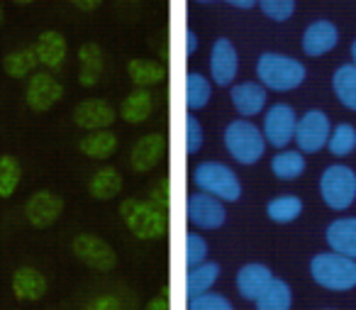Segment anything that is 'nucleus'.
<instances>
[{"label": "nucleus", "mask_w": 356, "mask_h": 310, "mask_svg": "<svg viewBox=\"0 0 356 310\" xmlns=\"http://www.w3.org/2000/svg\"><path fill=\"white\" fill-rule=\"evenodd\" d=\"M195 3H200V6H208V3H213V0H195Z\"/></svg>", "instance_id": "nucleus-48"}, {"label": "nucleus", "mask_w": 356, "mask_h": 310, "mask_svg": "<svg viewBox=\"0 0 356 310\" xmlns=\"http://www.w3.org/2000/svg\"><path fill=\"white\" fill-rule=\"evenodd\" d=\"M166 149V139L161 132H147L132 144L129 149V166L137 173H149L159 166Z\"/></svg>", "instance_id": "nucleus-17"}, {"label": "nucleus", "mask_w": 356, "mask_h": 310, "mask_svg": "<svg viewBox=\"0 0 356 310\" xmlns=\"http://www.w3.org/2000/svg\"><path fill=\"white\" fill-rule=\"evenodd\" d=\"M239 74L237 47L227 37H218L210 47V81L220 88H229Z\"/></svg>", "instance_id": "nucleus-12"}, {"label": "nucleus", "mask_w": 356, "mask_h": 310, "mask_svg": "<svg viewBox=\"0 0 356 310\" xmlns=\"http://www.w3.org/2000/svg\"><path fill=\"white\" fill-rule=\"evenodd\" d=\"M213 98V81L208 76L198 74V71H188L186 74V108L188 113H198Z\"/></svg>", "instance_id": "nucleus-29"}, {"label": "nucleus", "mask_w": 356, "mask_h": 310, "mask_svg": "<svg viewBox=\"0 0 356 310\" xmlns=\"http://www.w3.org/2000/svg\"><path fill=\"white\" fill-rule=\"evenodd\" d=\"M71 251L74 256L86 264L88 269L100 271V274H108L118 266V251L103 240V237L93 235V232H81L71 242Z\"/></svg>", "instance_id": "nucleus-7"}, {"label": "nucleus", "mask_w": 356, "mask_h": 310, "mask_svg": "<svg viewBox=\"0 0 356 310\" xmlns=\"http://www.w3.org/2000/svg\"><path fill=\"white\" fill-rule=\"evenodd\" d=\"M13 3H15V6H32L35 0H13Z\"/></svg>", "instance_id": "nucleus-47"}, {"label": "nucleus", "mask_w": 356, "mask_h": 310, "mask_svg": "<svg viewBox=\"0 0 356 310\" xmlns=\"http://www.w3.org/2000/svg\"><path fill=\"white\" fill-rule=\"evenodd\" d=\"M337 45H339V30L332 20L310 22L300 37L302 54L310 56V59H320V56L330 54Z\"/></svg>", "instance_id": "nucleus-15"}, {"label": "nucleus", "mask_w": 356, "mask_h": 310, "mask_svg": "<svg viewBox=\"0 0 356 310\" xmlns=\"http://www.w3.org/2000/svg\"><path fill=\"white\" fill-rule=\"evenodd\" d=\"M127 76L134 84V88H152L166 79V69L154 59H129Z\"/></svg>", "instance_id": "nucleus-28"}, {"label": "nucleus", "mask_w": 356, "mask_h": 310, "mask_svg": "<svg viewBox=\"0 0 356 310\" xmlns=\"http://www.w3.org/2000/svg\"><path fill=\"white\" fill-rule=\"evenodd\" d=\"M222 142L227 154L242 166H252L266 152V139H264L261 127L252 123L247 118H237L225 127Z\"/></svg>", "instance_id": "nucleus-4"}, {"label": "nucleus", "mask_w": 356, "mask_h": 310, "mask_svg": "<svg viewBox=\"0 0 356 310\" xmlns=\"http://www.w3.org/2000/svg\"><path fill=\"white\" fill-rule=\"evenodd\" d=\"M193 181L198 191L210 193L222 203H237L242 198V183H239L237 173L222 162H213V159L200 162L193 169Z\"/></svg>", "instance_id": "nucleus-5"}, {"label": "nucleus", "mask_w": 356, "mask_h": 310, "mask_svg": "<svg viewBox=\"0 0 356 310\" xmlns=\"http://www.w3.org/2000/svg\"><path fill=\"white\" fill-rule=\"evenodd\" d=\"M305 79H307L305 64L288 54L264 52L257 59V81L266 91L288 93V91L300 88V86L305 84Z\"/></svg>", "instance_id": "nucleus-1"}, {"label": "nucleus", "mask_w": 356, "mask_h": 310, "mask_svg": "<svg viewBox=\"0 0 356 310\" xmlns=\"http://www.w3.org/2000/svg\"><path fill=\"white\" fill-rule=\"evenodd\" d=\"M351 64L356 66V40L351 42Z\"/></svg>", "instance_id": "nucleus-46"}, {"label": "nucleus", "mask_w": 356, "mask_h": 310, "mask_svg": "<svg viewBox=\"0 0 356 310\" xmlns=\"http://www.w3.org/2000/svg\"><path fill=\"white\" fill-rule=\"evenodd\" d=\"M198 47H200V37H198V32L195 30H186V54L188 56H193L195 52H198Z\"/></svg>", "instance_id": "nucleus-44"}, {"label": "nucleus", "mask_w": 356, "mask_h": 310, "mask_svg": "<svg viewBox=\"0 0 356 310\" xmlns=\"http://www.w3.org/2000/svg\"><path fill=\"white\" fill-rule=\"evenodd\" d=\"M0 25H3V6H0Z\"/></svg>", "instance_id": "nucleus-50"}, {"label": "nucleus", "mask_w": 356, "mask_h": 310, "mask_svg": "<svg viewBox=\"0 0 356 310\" xmlns=\"http://www.w3.org/2000/svg\"><path fill=\"white\" fill-rule=\"evenodd\" d=\"M120 298L115 293H105V295H98L95 300H90L88 308L86 310H120Z\"/></svg>", "instance_id": "nucleus-41"}, {"label": "nucleus", "mask_w": 356, "mask_h": 310, "mask_svg": "<svg viewBox=\"0 0 356 310\" xmlns=\"http://www.w3.org/2000/svg\"><path fill=\"white\" fill-rule=\"evenodd\" d=\"M149 196H152L149 201H154L159 208L168 210V206H171V191H168V178H161V181H159V186H154Z\"/></svg>", "instance_id": "nucleus-40"}, {"label": "nucleus", "mask_w": 356, "mask_h": 310, "mask_svg": "<svg viewBox=\"0 0 356 310\" xmlns=\"http://www.w3.org/2000/svg\"><path fill=\"white\" fill-rule=\"evenodd\" d=\"M332 91H334L337 100L346 110H354L356 113V66L351 61L349 64H341L332 74Z\"/></svg>", "instance_id": "nucleus-30"}, {"label": "nucleus", "mask_w": 356, "mask_h": 310, "mask_svg": "<svg viewBox=\"0 0 356 310\" xmlns=\"http://www.w3.org/2000/svg\"><path fill=\"white\" fill-rule=\"evenodd\" d=\"M320 198L330 210H346L356 201V173L346 164H330L320 176Z\"/></svg>", "instance_id": "nucleus-6"}, {"label": "nucleus", "mask_w": 356, "mask_h": 310, "mask_svg": "<svg viewBox=\"0 0 356 310\" xmlns=\"http://www.w3.org/2000/svg\"><path fill=\"white\" fill-rule=\"evenodd\" d=\"M168 210L159 208L154 201H139V198L129 196L120 203V217L127 225V230L132 232L137 240L142 242H154L161 240L168 230Z\"/></svg>", "instance_id": "nucleus-2"}, {"label": "nucleus", "mask_w": 356, "mask_h": 310, "mask_svg": "<svg viewBox=\"0 0 356 310\" xmlns=\"http://www.w3.org/2000/svg\"><path fill=\"white\" fill-rule=\"evenodd\" d=\"M327 149L332 157H349L356 149V127L349 123H339L332 127V134L327 139Z\"/></svg>", "instance_id": "nucleus-35"}, {"label": "nucleus", "mask_w": 356, "mask_h": 310, "mask_svg": "<svg viewBox=\"0 0 356 310\" xmlns=\"http://www.w3.org/2000/svg\"><path fill=\"white\" fill-rule=\"evenodd\" d=\"M188 310H234V305L225 298L222 293H200V295H193L188 298Z\"/></svg>", "instance_id": "nucleus-38"}, {"label": "nucleus", "mask_w": 356, "mask_h": 310, "mask_svg": "<svg viewBox=\"0 0 356 310\" xmlns=\"http://www.w3.org/2000/svg\"><path fill=\"white\" fill-rule=\"evenodd\" d=\"M229 8H237V10H252L257 8V0H222Z\"/></svg>", "instance_id": "nucleus-45"}, {"label": "nucleus", "mask_w": 356, "mask_h": 310, "mask_svg": "<svg viewBox=\"0 0 356 310\" xmlns=\"http://www.w3.org/2000/svg\"><path fill=\"white\" fill-rule=\"evenodd\" d=\"M37 54L35 47H22V49H13L10 54H6L3 59V71H6L10 79H27V76L35 74L37 69Z\"/></svg>", "instance_id": "nucleus-33"}, {"label": "nucleus", "mask_w": 356, "mask_h": 310, "mask_svg": "<svg viewBox=\"0 0 356 310\" xmlns=\"http://www.w3.org/2000/svg\"><path fill=\"white\" fill-rule=\"evenodd\" d=\"M257 6L273 22H288L296 15V0H257Z\"/></svg>", "instance_id": "nucleus-36"}, {"label": "nucleus", "mask_w": 356, "mask_h": 310, "mask_svg": "<svg viewBox=\"0 0 356 310\" xmlns=\"http://www.w3.org/2000/svg\"><path fill=\"white\" fill-rule=\"evenodd\" d=\"M71 118H74L76 127L95 132V130H110V125L118 120V110L103 98H88L76 105Z\"/></svg>", "instance_id": "nucleus-14"}, {"label": "nucleus", "mask_w": 356, "mask_h": 310, "mask_svg": "<svg viewBox=\"0 0 356 310\" xmlns=\"http://www.w3.org/2000/svg\"><path fill=\"white\" fill-rule=\"evenodd\" d=\"M229 100H232V108L237 110L239 118L249 120L266 110L268 91L259 81H242V84L229 86Z\"/></svg>", "instance_id": "nucleus-16"}, {"label": "nucleus", "mask_w": 356, "mask_h": 310, "mask_svg": "<svg viewBox=\"0 0 356 310\" xmlns=\"http://www.w3.org/2000/svg\"><path fill=\"white\" fill-rule=\"evenodd\" d=\"M64 212V198L56 196L49 188L35 191L25 201V217L35 230H47L51 227Z\"/></svg>", "instance_id": "nucleus-13"}, {"label": "nucleus", "mask_w": 356, "mask_h": 310, "mask_svg": "<svg viewBox=\"0 0 356 310\" xmlns=\"http://www.w3.org/2000/svg\"><path fill=\"white\" fill-rule=\"evenodd\" d=\"M105 69V52L98 42H86L79 47V86L95 88Z\"/></svg>", "instance_id": "nucleus-20"}, {"label": "nucleus", "mask_w": 356, "mask_h": 310, "mask_svg": "<svg viewBox=\"0 0 356 310\" xmlns=\"http://www.w3.org/2000/svg\"><path fill=\"white\" fill-rule=\"evenodd\" d=\"M120 3H139V0H120Z\"/></svg>", "instance_id": "nucleus-49"}, {"label": "nucleus", "mask_w": 356, "mask_h": 310, "mask_svg": "<svg viewBox=\"0 0 356 310\" xmlns=\"http://www.w3.org/2000/svg\"><path fill=\"white\" fill-rule=\"evenodd\" d=\"M307 162L300 149H278L271 157V173L278 181H298L305 173Z\"/></svg>", "instance_id": "nucleus-25"}, {"label": "nucleus", "mask_w": 356, "mask_h": 310, "mask_svg": "<svg viewBox=\"0 0 356 310\" xmlns=\"http://www.w3.org/2000/svg\"><path fill=\"white\" fill-rule=\"evenodd\" d=\"M64 98V86L49 71H37L27 79L25 103L35 113H49L59 100Z\"/></svg>", "instance_id": "nucleus-11"}, {"label": "nucleus", "mask_w": 356, "mask_h": 310, "mask_svg": "<svg viewBox=\"0 0 356 310\" xmlns=\"http://www.w3.org/2000/svg\"><path fill=\"white\" fill-rule=\"evenodd\" d=\"M120 147V139L115 132L110 130H95V132H88L86 137H81L79 142V152L88 159H110Z\"/></svg>", "instance_id": "nucleus-26"}, {"label": "nucleus", "mask_w": 356, "mask_h": 310, "mask_svg": "<svg viewBox=\"0 0 356 310\" xmlns=\"http://www.w3.org/2000/svg\"><path fill=\"white\" fill-rule=\"evenodd\" d=\"M122 186H124V181H122L120 169L100 166L98 171H93V176L88 178L86 191H88V196L95 198V201H113V198L120 196Z\"/></svg>", "instance_id": "nucleus-23"}, {"label": "nucleus", "mask_w": 356, "mask_h": 310, "mask_svg": "<svg viewBox=\"0 0 356 310\" xmlns=\"http://www.w3.org/2000/svg\"><path fill=\"white\" fill-rule=\"evenodd\" d=\"M271 281H273V271L268 269L266 264H261V261H249V264H244L242 269L237 271L234 284H237V293L242 295L244 300L257 303V298L268 288Z\"/></svg>", "instance_id": "nucleus-19"}, {"label": "nucleus", "mask_w": 356, "mask_h": 310, "mask_svg": "<svg viewBox=\"0 0 356 310\" xmlns=\"http://www.w3.org/2000/svg\"><path fill=\"white\" fill-rule=\"evenodd\" d=\"M203 261H208V242L198 232H188L186 235V266L193 269Z\"/></svg>", "instance_id": "nucleus-37"}, {"label": "nucleus", "mask_w": 356, "mask_h": 310, "mask_svg": "<svg viewBox=\"0 0 356 310\" xmlns=\"http://www.w3.org/2000/svg\"><path fill=\"white\" fill-rule=\"evenodd\" d=\"M69 3L81 13H95L100 6H103V0H69Z\"/></svg>", "instance_id": "nucleus-43"}, {"label": "nucleus", "mask_w": 356, "mask_h": 310, "mask_svg": "<svg viewBox=\"0 0 356 310\" xmlns=\"http://www.w3.org/2000/svg\"><path fill=\"white\" fill-rule=\"evenodd\" d=\"M327 310H332V308H327Z\"/></svg>", "instance_id": "nucleus-51"}, {"label": "nucleus", "mask_w": 356, "mask_h": 310, "mask_svg": "<svg viewBox=\"0 0 356 310\" xmlns=\"http://www.w3.org/2000/svg\"><path fill=\"white\" fill-rule=\"evenodd\" d=\"M266 215L276 225H291L302 215V201L293 193H283L266 203Z\"/></svg>", "instance_id": "nucleus-31"}, {"label": "nucleus", "mask_w": 356, "mask_h": 310, "mask_svg": "<svg viewBox=\"0 0 356 310\" xmlns=\"http://www.w3.org/2000/svg\"><path fill=\"white\" fill-rule=\"evenodd\" d=\"M296 125H298V115L288 103H276L264 110L261 132L266 144H271L273 149H286L293 142Z\"/></svg>", "instance_id": "nucleus-9"}, {"label": "nucleus", "mask_w": 356, "mask_h": 310, "mask_svg": "<svg viewBox=\"0 0 356 310\" xmlns=\"http://www.w3.org/2000/svg\"><path fill=\"white\" fill-rule=\"evenodd\" d=\"M10 288L17 300L37 303V300L44 298L47 290H49V281H47V276L42 274L40 269H35V266H20V269H15V274H13Z\"/></svg>", "instance_id": "nucleus-18"}, {"label": "nucleus", "mask_w": 356, "mask_h": 310, "mask_svg": "<svg viewBox=\"0 0 356 310\" xmlns=\"http://www.w3.org/2000/svg\"><path fill=\"white\" fill-rule=\"evenodd\" d=\"M220 271L222 269H220L218 261H203V264L186 271V293H188V298L213 290V286L220 279Z\"/></svg>", "instance_id": "nucleus-27"}, {"label": "nucleus", "mask_w": 356, "mask_h": 310, "mask_svg": "<svg viewBox=\"0 0 356 310\" xmlns=\"http://www.w3.org/2000/svg\"><path fill=\"white\" fill-rule=\"evenodd\" d=\"M186 217L198 230H220L227 222V208L220 198L198 191L186 201Z\"/></svg>", "instance_id": "nucleus-10"}, {"label": "nucleus", "mask_w": 356, "mask_h": 310, "mask_svg": "<svg viewBox=\"0 0 356 310\" xmlns=\"http://www.w3.org/2000/svg\"><path fill=\"white\" fill-rule=\"evenodd\" d=\"M310 276L320 288L346 293L356 288V259L337 251H320L310 259Z\"/></svg>", "instance_id": "nucleus-3"}, {"label": "nucleus", "mask_w": 356, "mask_h": 310, "mask_svg": "<svg viewBox=\"0 0 356 310\" xmlns=\"http://www.w3.org/2000/svg\"><path fill=\"white\" fill-rule=\"evenodd\" d=\"M154 113V95L149 88H134L124 95L120 105V118L127 125H142L152 118Z\"/></svg>", "instance_id": "nucleus-24"}, {"label": "nucleus", "mask_w": 356, "mask_h": 310, "mask_svg": "<svg viewBox=\"0 0 356 310\" xmlns=\"http://www.w3.org/2000/svg\"><path fill=\"white\" fill-rule=\"evenodd\" d=\"M22 183V164L13 154H3L0 157V198L8 201L17 193Z\"/></svg>", "instance_id": "nucleus-34"}, {"label": "nucleus", "mask_w": 356, "mask_h": 310, "mask_svg": "<svg viewBox=\"0 0 356 310\" xmlns=\"http://www.w3.org/2000/svg\"><path fill=\"white\" fill-rule=\"evenodd\" d=\"M293 308V290L283 279H276L268 284V288L257 298V310H291Z\"/></svg>", "instance_id": "nucleus-32"}, {"label": "nucleus", "mask_w": 356, "mask_h": 310, "mask_svg": "<svg viewBox=\"0 0 356 310\" xmlns=\"http://www.w3.org/2000/svg\"><path fill=\"white\" fill-rule=\"evenodd\" d=\"M144 310H168V286H163L161 293H156L147 305Z\"/></svg>", "instance_id": "nucleus-42"}, {"label": "nucleus", "mask_w": 356, "mask_h": 310, "mask_svg": "<svg viewBox=\"0 0 356 310\" xmlns=\"http://www.w3.org/2000/svg\"><path fill=\"white\" fill-rule=\"evenodd\" d=\"M332 134V123L325 110H307L298 118L296 125V149L302 154H317L327 149V139Z\"/></svg>", "instance_id": "nucleus-8"}, {"label": "nucleus", "mask_w": 356, "mask_h": 310, "mask_svg": "<svg viewBox=\"0 0 356 310\" xmlns=\"http://www.w3.org/2000/svg\"><path fill=\"white\" fill-rule=\"evenodd\" d=\"M325 242L330 251L356 259V217H337L327 225Z\"/></svg>", "instance_id": "nucleus-22"}, {"label": "nucleus", "mask_w": 356, "mask_h": 310, "mask_svg": "<svg viewBox=\"0 0 356 310\" xmlns=\"http://www.w3.org/2000/svg\"><path fill=\"white\" fill-rule=\"evenodd\" d=\"M35 54H37V61H40L44 69L54 71L66 61V54H69V42H66V37L61 35V32L47 30L37 37Z\"/></svg>", "instance_id": "nucleus-21"}, {"label": "nucleus", "mask_w": 356, "mask_h": 310, "mask_svg": "<svg viewBox=\"0 0 356 310\" xmlns=\"http://www.w3.org/2000/svg\"><path fill=\"white\" fill-rule=\"evenodd\" d=\"M203 142H205L203 125L195 118V113H188L186 115V152L198 154L200 149H203Z\"/></svg>", "instance_id": "nucleus-39"}]
</instances>
